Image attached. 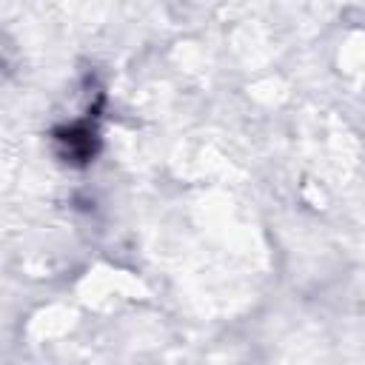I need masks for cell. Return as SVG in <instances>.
Returning <instances> with one entry per match:
<instances>
[{
  "mask_svg": "<svg viewBox=\"0 0 365 365\" xmlns=\"http://www.w3.org/2000/svg\"><path fill=\"white\" fill-rule=\"evenodd\" d=\"M100 108H103V97L94 103V108H88L86 117L63 123L54 128L51 140H54V151L63 163L68 165H88L97 151H100Z\"/></svg>",
  "mask_w": 365,
  "mask_h": 365,
  "instance_id": "1",
  "label": "cell"
}]
</instances>
